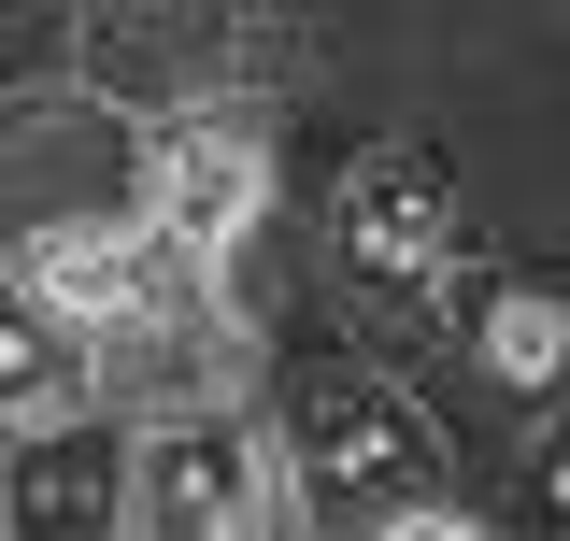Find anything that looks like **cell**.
<instances>
[{
    "label": "cell",
    "mask_w": 570,
    "mask_h": 541,
    "mask_svg": "<svg viewBox=\"0 0 570 541\" xmlns=\"http://www.w3.org/2000/svg\"><path fill=\"white\" fill-rule=\"evenodd\" d=\"M272 442H285V484H299L314 528H385V541H414L442 513V471H456L442 413L385 371H299L272 400Z\"/></svg>",
    "instance_id": "obj_1"
},
{
    "label": "cell",
    "mask_w": 570,
    "mask_h": 541,
    "mask_svg": "<svg viewBox=\"0 0 570 541\" xmlns=\"http://www.w3.org/2000/svg\"><path fill=\"white\" fill-rule=\"evenodd\" d=\"M272 442L243 427L228 400H186V413H142V484H129V528L157 541H228V528H272L299 499H272Z\"/></svg>",
    "instance_id": "obj_2"
},
{
    "label": "cell",
    "mask_w": 570,
    "mask_h": 541,
    "mask_svg": "<svg viewBox=\"0 0 570 541\" xmlns=\"http://www.w3.org/2000/svg\"><path fill=\"white\" fill-rule=\"evenodd\" d=\"M257 58V14L243 0H100L86 14V86L142 100V115H214Z\"/></svg>",
    "instance_id": "obj_3"
},
{
    "label": "cell",
    "mask_w": 570,
    "mask_h": 541,
    "mask_svg": "<svg viewBox=\"0 0 570 541\" xmlns=\"http://www.w3.org/2000/svg\"><path fill=\"white\" fill-rule=\"evenodd\" d=\"M328 270H356V285H428V270H456V157L371 142L343 171V200H328Z\"/></svg>",
    "instance_id": "obj_4"
},
{
    "label": "cell",
    "mask_w": 570,
    "mask_h": 541,
    "mask_svg": "<svg viewBox=\"0 0 570 541\" xmlns=\"http://www.w3.org/2000/svg\"><path fill=\"white\" fill-rule=\"evenodd\" d=\"M14 171H29V214H86V228H142L157 214V142L115 129V100H29L14 115Z\"/></svg>",
    "instance_id": "obj_5"
},
{
    "label": "cell",
    "mask_w": 570,
    "mask_h": 541,
    "mask_svg": "<svg viewBox=\"0 0 570 541\" xmlns=\"http://www.w3.org/2000/svg\"><path fill=\"white\" fill-rule=\"evenodd\" d=\"M129 484H142V427H100V400L14 427V528H129Z\"/></svg>",
    "instance_id": "obj_6"
},
{
    "label": "cell",
    "mask_w": 570,
    "mask_h": 541,
    "mask_svg": "<svg viewBox=\"0 0 570 541\" xmlns=\"http://www.w3.org/2000/svg\"><path fill=\"white\" fill-rule=\"evenodd\" d=\"M257 200H272V157H257L243 115H171V129H157V228H186V243H214V257H243Z\"/></svg>",
    "instance_id": "obj_7"
},
{
    "label": "cell",
    "mask_w": 570,
    "mask_h": 541,
    "mask_svg": "<svg viewBox=\"0 0 570 541\" xmlns=\"http://www.w3.org/2000/svg\"><path fill=\"white\" fill-rule=\"evenodd\" d=\"M86 400H115L100 314H71L58 285H14V299H0V413L43 427V413H86Z\"/></svg>",
    "instance_id": "obj_8"
},
{
    "label": "cell",
    "mask_w": 570,
    "mask_h": 541,
    "mask_svg": "<svg viewBox=\"0 0 570 541\" xmlns=\"http://www.w3.org/2000/svg\"><path fill=\"white\" fill-rule=\"evenodd\" d=\"M228 356L243 328L228 314H100V371H115V400L129 413H186V400H228Z\"/></svg>",
    "instance_id": "obj_9"
},
{
    "label": "cell",
    "mask_w": 570,
    "mask_h": 541,
    "mask_svg": "<svg viewBox=\"0 0 570 541\" xmlns=\"http://www.w3.org/2000/svg\"><path fill=\"white\" fill-rule=\"evenodd\" d=\"M456 342H471L485 371H513V385L570 371V314L542 299V285H456Z\"/></svg>",
    "instance_id": "obj_10"
},
{
    "label": "cell",
    "mask_w": 570,
    "mask_h": 541,
    "mask_svg": "<svg viewBox=\"0 0 570 541\" xmlns=\"http://www.w3.org/2000/svg\"><path fill=\"white\" fill-rule=\"evenodd\" d=\"M513 499H528L542 528H570V413L542 427V442H528V456H513Z\"/></svg>",
    "instance_id": "obj_11"
}]
</instances>
